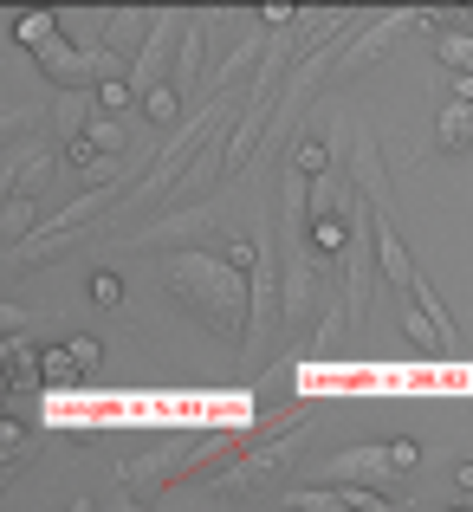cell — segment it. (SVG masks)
<instances>
[{"mask_svg": "<svg viewBox=\"0 0 473 512\" xmlns=\"http://www.w3.org/2000/svg\"><path fill=\"white\" fill-rule=\"evenodd\" d=\"M46 33H52V13H26V20H20V39H26V46H46Z\"/></svg>", "mask_w": 473, "mask_h": 512, "instance_id": "obj_4", "label": "cell"}, {"mask_svg": "<svg viewBox=\"0 0 473 512\" xmlns=\"http://www.w3.org/2000/svg\"><path fill=\"white\" fill-rule=\"evenodd\" d=\"M454 91H461V104H473V72H461V85H454Z\"/></svg>", "mask_w": 473, "mask_h": 512, "instance_id": "obj_12", "label": "cell"}, {"mask_svg": "<svg viewBox=\"0 0 473 512\" xmlns=\"http://www.w3.org/2000/svg\"><path fill=\"white\" fill-rule=\"evenodd\" d=\"M143 111H150L156 124H162V117H175V91H169V85H156L150 98H143Z\"/></svg>", "mask_w": 473, "mask_h": 512, "instance_id": "obj_8", "label": "cell"}, {"mask_svg": "<svg viewBox=\"0 0 473 512\" xmlns=\"http://www.w3.org/2000/svg\"><path fill=\"white\" fill-rule=\"evenodd\" d=\"M299 506H376L370 493H305Z\"/></svg>", "mask_w": 473, "mask_h": 512, "instance_id": "obj_3", "label": "cell"}, {"mask_svg": "<svg viewBox=\"0 0 473 512\" xmlns=\"http://www.w3.org/2000/svg\"><path fill=\"white\" fill-rule=\"evenodd\" d=\"M39 363H46V370H39L46 383H72V376H78V357H72V350H39Z\"/></svg>", "mask_w": 473, "mask_h": 512, "instance_id": "obj_1", "label": "cell"}, {"mask_svg": "<svg viewBox=\"0 0 473 512\" xmlns=\"http://www.w3.org/2000/svg\"><path fill=\"white\" fill-rule=\"evenodd\" d=\"M72 357H78V363H98L104 350H98V338H78V344H72Z\"/></svg>", "mask_w": 473, "mask_h": 512, "instance_id": "obj_11", "label": "cell"}, {"mask_svg": "<svg viewBox=\"0 0 473 512\" xmlns=\"http://www.w3.org/2000/svg\"><path fill=\"white\" fill-rule=\"evenodd\" d=\"M312 240H318L324 253H337V247H344V221H331V214H324V221L312 227Z\"/></svg>", "mask_w": 473, "mask_h": 512, "instance_id": "obj_7", "label": "cell"}, {"mask_svg": "<svg viewBox=\"0 0 473 512\" xmlns=\"http://www.w3.org/2000/svg\"><path fill=\"white\" fill-rule=\"evenodd\" d=\"M441 59H448L454 72H473V39H461V33H454V39H441Z\"/></svg>", "mask_w": 473, "mask_h": 512, "instance_id": "obj_2", "label": "cell"}, {"mask_svg": "<svg viewBox=\"0 0 473 512\" xmlns=\"http://www.w3.org/2000/svg\"><path fill=\"white\" fill-rule=\"evenodd\" d=\"M91 299H98V305H117V299H124V279H117V273H98V279H91Z\"/></svg>", "mask_w": 473, "mask_h": 512, "instance_id": "obj_6", "label": "cell"}, {"mask_svg": "<svg viewBox=\"0 0 473 512\" xmlns=\"http://www.w3.org/2000/svg\"><path fill=\"white\" fill-rule=\"evenodd\" d=\"M20 448V422H7V415H0V454H13Z\"/></svg>", "mask_w": 473, "mask_h": 512, "instance_id": "obj_9", "label": "cell"}, {"mask_svg": "<svg viewBox=\"0 0 473 512\" xmlns=\"http://www.w3.org/2000/svg\"><path fill=\"white\" fill-rule=\"evenodd\" d=\"M98 104H104V111H124V104H130V85H124V78H104V85H98Z\"/></svg>", "mask_w": 473, "mask_h": 512, "instance_id": "obj_5", "label": "cell"}, {"mask_svg": "<svg viewBox=\"0 0 473 512\" xmlns=\"http://www.w3.org/2000/svg\"><path fill=\"white\" fill-rule=\"evenodd\" d=\"M299 169H305V175L324 169V150H318V143H305V150H299Z\"/></svg>", "mask_w": 473, "mask_h": 512, "instance_id": "obj_10", "label": "cell"}]
</instances>
